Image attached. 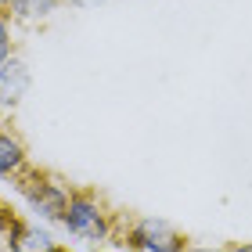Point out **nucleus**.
Returning a JSON list of instances; mask_svg holds the SVG:
<instances>
[{"instance_id":"nucleus-1","label":"nucleus","mask_w":252,"mask_h":252,"mask_svg":"<svg viewBox=\"0 0 252 252\" xmlns=\"http://www.w3.org/2000/svg\"><path fill=\"white\" fill-rule=\"evenodd\" d=\"M65 231L79 238V242H105L112 234V223H108V213L101 209V202L94 194H72L65 205V216H62Z\"/></svg>"},{"instance_id":"nucleus-2","label":"nucleus","mask_w":252,"mask_h":252,"mask_svg":"<svg viewBox=\"0 0 252 252\" xmlns=\"http://www.w3.org/2000/svg\"><path fill=\"white\" fill-rule=\"evenodd\" d=\"M22 194H26L29 209L36 216H43V220H62L65 205H68V198H72L62 180L43 177V173H29L26 180H22Z\"/></svg>"},{"instance_id":"nucleus-3","label":"nucleus","mask_w":252,"mask_h":252,"mask_svg":"<svg viewBox=\"0 0 252 252\" xmlns=\"http://www.w3.org/2000/svg\"><path fill=\"white\" fill-rule=\"evenodd\" d=\"M126 242L137 252H184V238H180L166 220H155V216H144L137 220L130 231H126Z\"/></svg>"},{"instance_id":"nucleus-4","label":"nucleus","mask_w":252,"mask_h":252,"mask_svg":"<svg viewBox=\"0 0 252 252\" xmlns=\"http://www.w3.org/2000/svg\"><path fill=\"white\" fill-rule=\"evenodd\" d=\"M29 90V68L22 58L11 54L7 62H0V108H15Z\"/></svg>"},{"instance_id":"nucleus-5","label":"nucleus","mask_w":252,"mask_h":252,"mask_svg":"<svg viewBox=\"0 0 252 252\" xmlns=\"http://www.w3.org/2000/svg\"><path fill=\"white\" fill-rule=\"evenodd\" d=\"M7 249L11 252H58V242L40 223H15L7 231Z\"/></svg>"},{"instance_id":"nucleus-6","label":"nucleus","mask_w":252,"mask_h":252,"mask_svg":"<svg viewBox=\"0 0 252 252\" xmlns=\"http://www.w3.org/2000/svg\"><path fill=\"white\" fill-rule=\"evenodd\" d=\"M26 169V148L18 144V137L0 130V177H18Z\"/></svg>"},{"instance_id":"nucleus-7","label":"nucleus","mask_w":252,"mask_h":252,"mask_svg":"<svg viewBox=\"0 0 252 252\" xmlns=\"http://www.w3.org/2000/svg\"><path fill=\"white\" fill-rule=\"evenodd\" d=\"M11 7V15L22 18V22H36V18H47L58 0H4Z\"/></svg>"},{"instance_id":"nucleus-8","label":"nucleus","mask_w":252,"mask_h":252,"mask_svg":"<svg viewBox=\"0 0 252 252\" xmlns=\"http://www.w3.org/2000/svg\"><path fill=\"white\" fill-rule=\"evenodd\" d=\"M11 58V36H7V18L0 15V62Z\"/></svg>"},{"instance_id":"nucleus-9","label":"nucleus","mask_w":252,"mask_h":252,"mask_svg":"<svg viewBox=\"0 0 252 252\" xmlns=\"http://www.w3.org/2000/svg\"><path fill=\"white\" fill-rule=\"evenodd\" d=\"M68 4H76V7H90V4H97V0H68Z\"/></svg>"},{"instance_id":"nucleus-10","label":"nucleus","mask_w":252,"mask_h":252,"mask_svg":"<svg viewBox=\"0 0 252 252\" xmlns=\"http://www.w3.org/2000/svg\"><path fill=\"white\" fill-rule=\"evenodd\" d=\"M227 252H252V245H234V249H227Z\"/></svg>"},{"instance_id":"nucleus-11","label":"nucleus","mask_w":252,"mask_h":252,"mask_svg":"<svg viewBox=\"0 0 252 252\" xmlns=\"http://www.w3.org/2000/svg\"><path fill=\"white\" fill-rule=\"evenodd\" d=\"M191 252H227V249H191Z\"/></svg>"},{"instance_id":"nucleus-12","label":"nucleus","mask_w":252,"mask_h":252,"mask_svg":"<svg viewBox=\"0 0 252 252\" xmlns=\"http://www.w3.org/2000/svg\"><path fill=\"white\" fill-rule=\"evenodd\" d=\"M58 252H62V249H58Z\"/></svg>"}]
</instances>
